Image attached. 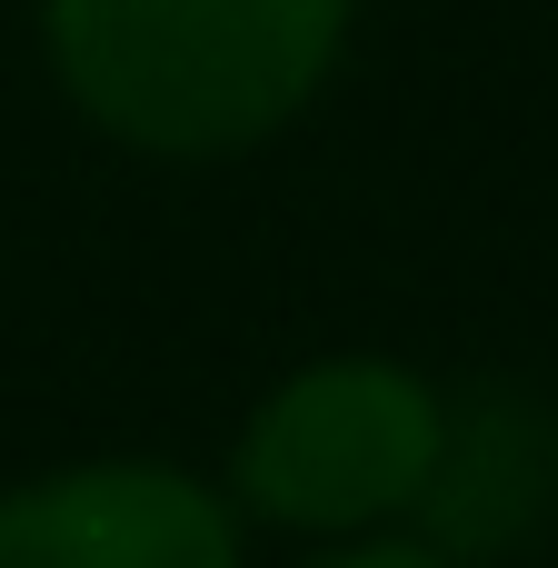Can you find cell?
I'll list each match as a JSON object with an SVG mask.
<instances>
[{"label":"cell","instance_id":"2","mask_svg":"<svg viewBox=\"0 0 558 568\" xmlns=\"http://www.w3.org/2000/svg\"><path fill=\"white\" fill-rule=\"evenodd\" d=\"M429 449H439V379L379 349H329L260 389L220 489L240 519L319 549L359 529H409Z\"/></svg>","mask_w":558,"mask_h":568},{"label":"cell","instance_id":"5","mask_svg":"<svg viewBox=\"0 0 558 568\" xmlns=\"http://www.w3.org/2000/svg\"><path fill=\"white\" fill-rule=\"evenodd\" d=\"M300 568H459V559L429 549L419 529H359V539H319Z\"/></svg>","mask_w":558,"mask_h":568},{"label":"cell","instance_id":"3","mask_svg":"<svg viewBox=\"0 0 558 568\" xmlns=\"http://www.w3.org/2000/svg\"><path fill=\"white\" fill-rule=\"evenodd\" d=\"M0 568H250L240 509L180 459H70L0 489Z\"/></svg>","mask_w":558,"mask_h":568},{"label":"cell","instance_id":"4","mask_svg":"<svg viewBox=\"0 0 558 568\" xmlns=\"http://www.w3.org/2000/svg\"><path fill=\"white\" fill-rule=\"evenodd\" d=\"M558 519V409L519 379H459L439 389V449L419 479L409 529L459 568L519 559Z\"/></svg>","mask_w":558,"mask_h":568},{"label":"cell","instance_id":"1","mask_svg":"<svg viewBox=\"0 0 558 568\" xmlns=\"http://www.w3.org/2000/svg\"><path fill=\"white\" fill-rule=\"evenodd\" d=\"M359 0H40L60 100L140 160L270 150L339 70Z\"/></svg>","mask_w":558,"mask_h":568}]
</instances>
